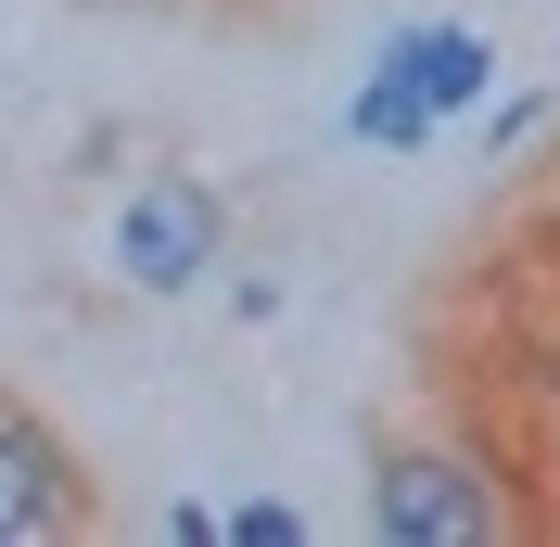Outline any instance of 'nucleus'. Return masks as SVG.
I'll list each match as a JSON object with an SVG mask.
<instances>
[{
    "label": "nucleus",
    "instance_id": "nucleus-1",
    "mask_svg": "<svg viewBox=\"0 0 560 547\" xmlns=\"http://www.w3.org/2000/svg\"><path fill=\"white\" fill-rule=\"evenodd\" d=\"M370 522H383L395 547H485V535H510V497H497V472L471 445L383 433L370 445Z\"/></svg>",
    "mask_w": 560,
    "mask_h": 547
},
{
    "label": "nucleus",
    "instance_id": "nucleus-2",
    "mask_svg": "<svg viewBox=\"0 0 560 547\" xmlns=\"http://www.w3.org/2000/svg\"><path fill=\"white\" fill-rule=\"evenodd\" d=\"M103 522V484L26 395H0V535H90Z\"/></svg>",
    "mask_w": 560,
    "mask_h": 547
},
{
    "label": "nucleus",
    "instance_id": "nucleus-3",
    "mask_svg": "<svg viewBox=\"0 0 560 547\" xmlns=\"http://www.w3.org/2000/svg\"><path fill=\"white\" fill-rule=\"evenodd\" d=\"M178 13H205V26H293L306 0H178Z\"/></svg>",
    "mask_w": 560,
    "mask_h": 547
},
{
    "label": "nucleus",
    "instance_id": "nucleus-4",
    "mask_svg": "<svg viewBox=\"0 0 560 547\" xmlns=\"http://www.w3.org/2000/svg\"><path fill=\"white\" fill-rule=\"evenodd\" d=\"M90 13H178V0H90Z\"/></svg>",
    "mask_w": 560,
    "mask_h": 547
}]
</instances>
